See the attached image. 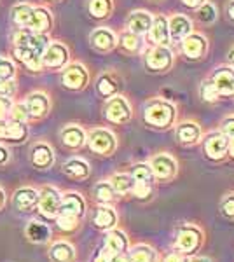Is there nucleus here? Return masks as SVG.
<instances>
[{"instance_id":"1","label":"nucleus","mask_w":234,"mask_h":262,"mask_svg":"<svg viewBox=\"0 0 234 262\" xmlns=\"http://www.w3.org/2000/svg\"><path fill=\"white\" fill-rule=\"evenodd\" d=\"M142 119L152 129H173L178 119V107L175 101L164 96H152L142 107Z\"/></svg>"},{"instance_id":"2","label":"nucleus","mask_w":234,"mask_h":262,"mask_svg":"<svg viewBox=\"0 0 234 262\" xmlns=\"http://www.w3.org/2000/svg\"><path fill=\"white\" fill-rule=\"evenodd\" d=\"M142 56H143L145 70L151 72V74H157V75L168 74L169 70H173L175 60H177V54L172 46H148L147 44Z\"/></svg>"},{"instance_id":"3","label":"nucleus","mask_w":234,"mask_h":262,"mask_svg":"<svg viewBox=\"0 0 234 262\" xmlns=\"http://www.w3.org/2000/svg\"><path fill=\"white\" fill-rule=\"evenodd\" d=\"M86 145L93 154L101 156V158H110L116 154L119 140L112 129L98 126V128H91L86 133Z\"/></svg>"},{"instance_id":"4","label":"nucleus","mask_w":234,"mask_h":262,"mask_svg":"<svg viewBox=\"0 0 234 262\" xmlns=\"http://www.w3.org/2000/svg\"><path fill=\"white\" fill-rule=\"evenodd\" d=\"M205 245V232L196 224H184L175 232V250L187 257L196 255Z\"/></svg>"},{"instance_id":"5","label":"nucleus","mask_w":234,"mask_h":262,"mask_svg":"<svg viewBox=\"0 0 234 262\" xmlns=\"http://www.w3.org/2000/svg\"><path fill=\"white\" fill-rule=\"evenodd\" d=\"M103 117L105 121L116 126H124L133 119V105L127 100V96L114 95L105 100L103 103Z\"/></svg>"},{"instance_id":"6","label":"nucleus","mask_w":234,"mask_h":262,"mask_svg":"<svg viewBox=\"0 0 234 262\" xmlns=\"http://www.w3.org/2000/svg\"><path fill=\"white\" fill-rule=\"evenodd\" d=\"M178 53L187 61H203L210 53V39L203 32H190L178 42Z\"/></svg>"},{"instance_id":"7","label":"nucleus","mask_w":234,"mask_h":262,"mask_svg":"<svg viewBox=\"0 0 234 262\" xmlns=\"http://www.w3.org/2000/svg\"><path fill=\"white\" fill-rule=\"evenodd\" d=\"M59 82L67 91H84L91 82V74H89L88 67L80 61H70L65 69L61 70L59 75Z\"/></svg>"},{"instance_id":"8","label":"nucleus","mask_w":234,"mask_h":262,"mask_svg":"<svg viewBox=\"0 0 234 262\" xmlns=\"http://www.w3.org/2000/svg\"><path fill=\"white\" fill-rule=\"evenodd\" d=\"M201 149L206 159L214 163H220L224 159H227V150H229V138L224 137L219 129L215 131H208L203 133L201 138Z\"/></svg>"},{"instance_id":"9","label":"nucleus","mask_w":234,"mask_h":262,"mask_svg":"<svg viewBox=\"0 0 234 262\" xmlns=\"http://www.w3.org/2000/svg\"><path fill=\"white\" fill-rule=\"evenodd\" d=\"M156 182H169L178 175V161L172 152H157L148 159Z\"/></svg>"},{"instance_id":"10","label":"nucleus","mask_w":234,"mask_h":262,"mask_svg":"<svg viewBox=\"0 0 234 262\" xmlns=\"http://www.w3.org/2000/svg\"><path fill=\"white\" fill-rule=\"evenodd\" d=\"M70 63V49L65 42L51 40L42 54V67L46 70H63Z\"/></svg>"},{"instance_id":"11","label":"nucleus","mask_w":234,"mask_h":262,"mask_svg":"<svg viewBox=\"0 0 234 262\" xmlns=\"http://www.w3.org/2000/svg\"><path fill=\"white\" fill-rule=\"evenodd\" d=\"M173 133H175V140L180 143L182 147H194L201 142L203 138V128L199 122L194 119H184L177 121L173 126Z\"/></svg>"},{"instance_id":"12","label":"nucleus","mask_w":234,"mask_h":262,"mask_svg":"<svg viewBox=\"0 0 234 262\" xmlns=\"http://www.w3.org/2000/svg\"><path fill=\"white\" fill-rule=\"evenodd\" d=\"M122 88H124V81H122L121 74H117L116 70H103L96 77L95 82L96 95L103 100H107L114 95H121Z\"/></svg>"},{"instance_id":"13","label":"nucleus","mask_w":234,"mask_h":262,"mask_svg":"<svg viewBox=\"0 0 234 262\" xmlns=\"http://www.w3.org/2000/svg\"><path fill=\"white\" fill-rule=\"evenodd\" d=\"M220 98H232L234 95V70L229 65H219L208 75Z\"/></svg>"},{"instance_id":"14","label":"nucleus","mask_w":234,"mask_h":262,"mask_svg":"<svg viewBox=\"0 0 234 262\" xmlns=\"http://www.w3.org/2000/svg\"><path fill=\"white\" fill-rule=\"evenodd\" d=\"M59 203H61V192L53 185H44L39 189V201L37 210L46 219H56L59 213Z\"/></svg>"},{"instance_id":"15","label":"nucleus","mask_w":234,"mask_h":262,"mask_svg":"<svg viewBox=\"0 0 234 262\" xmlns=\"http://www.w3.org/2000/svg\"><path fill=\"white\" fill-rule=\"evenodd\" d=\"M89 46L100 54H109L117 49V33L109 27H98L89 33Z\"/></svg>"},{"instance_id":"16","label":"nucleus","mask_w":234,"mask_h":262,"mask_svg":"<svg viewBox=\"0 0 234 262\" xmlns=\"http://www.w3.org/2000/svg\"><path fill=\"white\" fill-rule=\"evenodd\" d=\"M49 35L44 33H33L27 30V28H18L12 33V46H21V48H30L35 53H39L40 56L44 54V51L49 46Z\"/></svg>"},{"instance_id":"17","label":"nucleus","mask_w":234,"mask_h":262,"mask_svg":"<svg viewBox=\"0 0 234 262\" xmlns=\"http://www.w3.org/2000/svg\"><path fill=\"white\" fill-rule=\"evenodd\" d=\"M54 27V18L53 12H51L46 6H33L32 14L27 21V30L33 32V33H44V35H49V32L53 30Z\"/></svg>"},{"instance_id":"18","label":"nucleus","mask_w":234,"mask_h":262,"mask_svg":"<svg viewBox=\"0 0 234 262\" xmlns=\"http://www.w3.org/2000/svg\"><path fill=\"white\" fill-rule=\"evenodd\" d=\"M148 46H172V37H169L168 16L166 14H154L152 25L145 35Z\"/></svg>"},{"instance_id":"19","label":"nucleus","mask_w":234,"mask_h":262,"mask_svg":"<svg viewBox=\"0 0 234 262\" xmlns=\"http://www.w3.org/2000/svg\"><path fill=\"white\" fill-rule=\"evenodd\" d=\"M23 103L30 114V119H33V121H40V119H44V117H48V114L51 111V98L48 93H44V91L30 93Z\"/></svg>"},{"instance_id":"20","label":"nucleus","mask_w":234,"mask_h":262,"mask_svg":"<svg viewBox=\"0 0 234 262\" xmlns=\"http://www.w3.org/2000/svg\"><path fill=\"white\" fill-rule=\"evenodd\" d=\"M30 164L35 170L46 171L54 164V150L48 142H35L30 149Z\"/></svg>"},{"instance_id":"21","label":"nucleus","mask_w":234,"mask_h":262,"mask_svg":"<svg viewBox=\"0 0 234 262\" xmlns=\"http://www.w3.org/2000/svg\"><path fill=\"white\" fill-rule=\"evenodd\" d=\"M86 133L88 131L80 124L70 122L59 129V140L69 150H80L82 147H86Z\"/></svg>"},{"instance_id":"22","label":"nucleus","mask_w":234,"mask_h":262,"mask_svg":"<svg viewBox=\"0 0 234 262\" xmlns=\"http://www.w3.org/2000/svg\"><path fill=\"white\" fill-rule=\"evenodd\" d=\"M152 18H154V14L145 9L131 11L124 19V30L135 33V35L145 37L152 25Z\"/></svg>"},{"instance_id":"23","label":"nucleus","mask_w":234,"mask_h":262,"mask_svg":"<svg viewBox=\"0 0 234 262\" xmlns=\"http://www.w3.org/2000/svg\"><path fill=\"white\" fill-rule=\"evenodd\" d=\"M168 27L172 44H178L184 37L189 35L190 32H194V21L184 12H175V14L168 16Z\"/></svg>"},{"instance_id":"24","label":"nucleus","mask_w":234,"mask_h":262,"mask_svg":"<svg viewBox=\"0 0 234 262\" xmlns=\"http://www.w3.org/2000/svg\"><path fill=\"white\" fill-rule=\"evenodd\" d=\"M58 215H70L82 221L86 215V200L79 192L69 191L61 194V203H59V213Z\"/></svg>"},{"instance_id":"25","label":"nucleus","mask_w":234,"mask_h":262,"mask_svg":"<svg viewBox=\"0 0 234 262\" xmlns=\"http://www.w3.org/2000/svg\"><path fill=\"white\" fill-rule=\"evenodd\" d=\"M119 224V215L117 210L112 205H98L95 213H93V226L98 231L107 232L114 227H117Z\"/></svg>"},{"instance_id":"26","label":"nucleus","mask_w":234,"mask_h":262,"mask_svg":"<svg viewBox=\"0 0 234 262\" xmlns=\"http://www.w3.org/2000/svg\"><path fill=\"white\" fill-rule=\"evenodd\" d=\"M117 48L124 54H127V56H138V54H142L145 51L147 40L145 37H140L127 30H122L121 33H117Z\"/></svg>"},{"instance_id":"27","label":"nucleus","mask_w":234,"mask_h":262,"mask_svg":"<svg viewBox=\"0 0 234 262\" xmlns=\"http://www.w3.org/2000/svg\"><path fill=\"white\" fill-rule=\"evenodd\" d=\"M12 54H14V60H18L21 65L25 67L32 74H39L42 72V56L39 53H35L30 48H21V46H12Z\"/></svg>"},{"instance_id":"28","label":"nucleus","mask_w":234,"mask_h":262,"mask_svg":"<svg viewBox=\"0 0 234 262\" xmlns=\"http://www.w3.org/2000/svg\"><path fill=\"white\" fill-rule=\"evenodd\" d=\"M103 247L107 248L109 252H112L114 255H119V253H127L130 250V238L127 234L122 229L119 227H114L105 232V242H103Z\"/></svg>"},{"instance_id":"29","label":"nucleus","mask_w":234,"mask_h":262,"mask_svg":"<svg viewBox=\"0 0 234 262\" xmlns=\"http://www.w3.org/2000/svg\"><path fill=\"white\" fill-rule=\"evenodd\" d=\"M37 201H39V191L33 187H19L12 196V205L19 212H32L37 208Z\"/></svg>"},{"instance_id":"30","label":"nucleus","mask_w":234,"mask_h":262,"mask_svg":"<svg viewBox=\"0 0 234 262\" xmlns=\"http://www.w3.org/2000/svg\"><path fill=\"white\" fill-rule=\"evenodd\" d=\"M63 173L72 180H86L91 175V166L86 159L82 158H70L63 163L61 166Z\"/></svg>"},{"instance_id":"31","label":"nucleus","mask_w":234,"mask_h":262,"mask_svg":"<svg viewBox=\"0 0 234 262\" xmlns=\"http://www.w3.org/2000/svg\"><path fill=\"white\" fill-rule=\"evenodd\" d=\"M48 255L51 262H75V259H77L75 247L69 242H63V239L51 243Z\"/></svg>"},{"instance_id":"32","label":"nucleus","mask_w":234,"mask_h":262,"mask_svg":"<svg viewBox=\"0 0 234 262\" xmlns=\"http://www.w3.org/2000/svg\"><path fill=\"white\" fill-rule=\"evenodd\" d=\"M88 14L96 21H105L114 14V0H86Z\"/></svg>"},{"instance_id":"33","label":"nucleus","mask_w":234,"mask_h":262,"mask_svg":"<svg viewBox=\"0 0 234 262\" xmlns=\"http://www.w3.org/2000/svg\"><path fill=\"white\" fill-rule=\"evenodd\" d=\"M193 21L201 25V27H211V25H215L219 21V7H217V4L208 0L201 7H198L194 11Z\"/></svg>"},{"instance_id":"34","label":"nucleus","mask_w":234,"mask_h":262,"mask_svg":"<svg viewBox=\"0 0 234 262\" xmlns=\"http://www.w3.org/2000/svg\"><path fill=\"white\" fill-rule=\"evenodd\" d=\"M27 138H28V122L7 119L4 140L9 142V143H14V145H21V143H25Z\"/></svg>"},{"instance_id":"35","label":"nucleus","mask_w":234,"mask_h":262,"mask_svg":"<svg viewBox=\"0 0 234 262\" xmlns=\"http://www.w3.org/2000/svg\"><path fill=\"white\" fill-rule=\"evenodd\" d=\"M127 257L131 262H159V253L154 247L147 243H138L130 247Z\"/></svg>"},{"instance_id":"36","label":"nucleus","mask_w":234,"mask_h":262,"mask_svg":"<svg viewBox=\"0 0 234 262\" xmlns=\"http://www.w3.org/2000/svg\"><path fill=\"white\" fill-rule=\"evenodd\" d=\"M28 242L35 243V245H44L51 239V229L46 224H42L39 221H32L28 222L27 229H25Z\"/></svg>"},{"instance_id":"37","label":"nucleus","mask_w":234,"mask_h":262,"mask_svg":"<svg viewBox=\"0 0 234 262\" xmlns=\"http://www.w3.org/2000/svg\"><path fill=\"white\" fill-rule=\"evenodd\" d=\"M93 198L98 205H114L117 201V194L109 180H100L93 187Z\"/></svg>"},{"instance_id":"38","label":"nucleus","mask_w":234,"mask_h":262,"mask_svg":"<svg viewBox=\"0 0 234 262\" xmlns=\"http://www.w3.org/2000/svg\"><path fill=\"white\" fill-rule=\"evenodd\" d=\"M110 185L114 187V191L119 198H126V196H131L133 192V187H135V180L131 179L130 173H114L112 177L109 179Z\"/></svg>"},{"instance_id":"39","label":"nucleus","mask_w":234,"mask_h":262,"mask_svg":"<svg viewBox=\"0 0 234 262\" xmlns=\"http://www.w3.org/2000/svg\"><path fill=\"white\" fill-rule=\"evenodd\" d=\"M127 173H130L131 179L137 182V184H156L154 173H152V168H151V164H148V161L135 163Z\"/></svg>"},{"instance_id":"40","label":"nucleus","mask_w":234,"mask_h":262,"mask_svg":"<svg viewBox=\"0 0 234 262\" xmlns=\"http://www.w3.org/2000/svg\"><path fill=\"white\" fill-rule=\"evenodd\" d=\"M32 9H33V6L32 4H27V2H19V4H16V6H12V9H11L12 23H14L18 28H25L27 27V21L30 18V14H32Z\"/></svg>"},{"instance_id":"41","label":"nucleus","mask_w":234,"mask_h":262,"mask_svg":"<svg viewBox=\"0 0 234 262\" xmlns=\"http://www.w3.org/2000/svg\"><path fill=\"white\" fill-rule=\"evenodd\" d=\"M199 98H201L205 103H210V105H215L220 101V95L217 93V90L214 88V84L210 82V79H205L201 84H199Z\"/></svg>"},{"instance_id":"42","label":"nucleus","mask_w":234,"mask_h":262,"mask_svg":"<svg viewBox=\"0 0 234 262\" xmlns=\"http://www.w3.org/2000/svg\"><path fill=\"white\" fill-rule=\"evenodd\" d=\"M219 210L222 213V217L234 221V191L225 192L222 196V200L219 203Z\"/></svg>"},{"instance_id":"43","label":"nucleus","mask_w":234,"mask_h":262,"mask_svg":"<svg viewBox=\"0 0 234 262\" xmlns=\"http://www.w3.org/2000/svg\"><path fill=\"white\" fill-rule=\"evenodd\" d=\"M56 226H58V229H61L63 232H74L80 227V219L70 217V215H58Z\"/></svg>"},{"instance_id":"44","label":"nucleus","mask_w":234,"mask_h":262,"mask_svg":"<svg viewBox=\"0 0 234 262\" xmlns=\"http://www.w3.org/2000/svg\"><path fill=\"white\" fill-rule=\"evenodd\" d=\"M152 194H154V184H137V182H135L133 192H131V196H133L135 200L147 201L152 198Z\"/></svg>"},{"instance_id":"45","label":"nucleus","mask_w":234,"mask_h":262,"mask_svg":"<svg viewBox=\"0 0 234 262\" xmlns=\"http://www.w3.org/2000/svg\"><path fill=\"white\" fill-rule=\"evenodd\" d=\"M16 65L9 58L0 56V81H7V79H16Z\"/></svg>"},{"instance_id":"46","label":"nucleus","mask_w":234,"mask_h":262,"mask_svg":"<svg viewBox=\"0 0 234 262\" xmlns=\"http://www.w3.org/2000/svg\"><path fill=\"white\" fill-rule=\"evenodd\" d=\"M9 119L11 121H19V122H28L30 121V114H28L23 101H19V103H12Z\"/></svg>"},{"instance_id":"47","label":"nucleus","mask_w":234,"mask_h":262,"mask_svg":"<svg viewBox=\"0 0 234 262\" xmlns=\"http://www.w3.org/2000/svg\"><path fill=\"white\" fill-rule=\"evenodd\" d=\"M219 131L224 137H227L229 140H232L234 138V114H227V116H224L222 119H220Z\"/></svg>"},{"instance_id":"48","label":"nucleus","mask_w":234,"mask_h":262,"mask_svg":"<svg viewBox=\"0 0 234 262\" xmlns=\"http://www.w3.org/2000/svg\"><path fill=\"white\" fill-rule=\"evenodd\" d=\"M16 91H18V82H16V79L0 81V96H7V98H11V96L16 95Z\"/></svg>"},{"instance_id":"49","label":"nucleus","mask_w":234,"mask_h":262,"mask_svg":"<svg viewBox=\"0 0 234 262\" xmlns=\"http://www.w3.org/2000/svg\"><path fill=\"white\" fill-rule=\"evenodd\" d=\"M12 103H14V101H12L11 98H7V96H0V121L9 119Z\"/></svg>"},{"instance_id":"50","label":"nucleus","mask_w":234,"mask_h":262,"mask_svg":"<svg viewBox=\"0 0 234 262\" xmlns=\"http://www.w3.org/2000/svg\"><path fill=\"white\" fill-rule=\"evenodd\" d=\"M112 257H114V253L112 252H109L107 248H101V250H98L95 253V257H93V262H112Z\"/></svg>"},{"instance_id":"51","label":"nucleus","mask_w":234,"mask_h":262,"mask_svg":"<svg viewBox=\"0 0 234 262\" xmlns=\"http://www.w3.org/2000/svg\"><path fill=\"white\" fill-rule=\"evenodd\" d=\"M189 260H190V257H187V255H184V253H180L177 250L168 253V255L163 259V262H189Z\"/></svg>"},{"instance_id":"52","label":"nucleus","mask_w":234,"mask_h":262,"mask_svg":"<svg viewBox=\"0 0 234 262\" xmlns=\"http://www.w3.org/2000/svg\"><path fill=\"white\" fill-rule=\"evenodd\" d=\"M178 2H180L184 7H187V9L196 11L198 7H201L205 2H208V0H178Z\"/></svg>"},{"instance_id":"53","label":"nucleus","mask_w":234,"mask_h":262,"mask_svg":"<svg viewBox=\"0 0 234 262\" xmlns=\"http://www.w3.org/2000/svg\"><path fill=\"white\" fill-rule=\"evenodd\" d=\"M11 161V154H9V149L6 145L0 143V166H6L7 163Z\"/></svg>"},{"instance_id":"54","label":"nucleus","mask_w":234,"mask_h":262,"mask_svg":"<svg viewBox=\"0 0 234 262\" xmlns=\"http://www.w3.org/2000/svg\"><path fill=\"white\" fill-rule=\"evenodd\" d=\"M225 16H227V19L234 23V0H229L227 4H225Z\"/></svg>"},{"instance_id":"55","label":"nucleus","mask_w":234,"mask_h":262,"mask_svg":"<svg viewBox=\"0 0 234 262\" xmlns=\"http://www.w3.org/2000/svg\"><path fill=\"white\" fill-rule=\"evenodd\" d=\"M225 65H229L234 70V44L227 51V56H225Z\"/></svg>"},{"instance_id":"56","label":"nucleus","mask_w":234,"mask_h":262,"mask_svg":"<svg viewBox=\"0 0 234 262\" xmlns=\"http://www.w3.org/2000/svg\"><path fill=\"white\" fill-rule=\"evenodd\" d=\"M112 262H131L127 253H119V255H114L112 257Z\"/></svg>"},{"instance_id":"57","label":"nucleus","mask_w":234,"mask_h":262,"mask_svg":"<svg viewBox=\"0 0 234 262\" xmlns=\"http://www.w3.org/2000/svg\"><path fill=\"white\" fill-rule=\"evenodd\" d=\"M189 262H211V259H208L205 255H193Z\"/></svg>"},{"instance_id":"58","label":"nucleus","mask_w":234,"mask_h":262,"mask_svg":"<svg viewBox=\"0 0 234 262\" xmlns=\"http://www.w3.org/2000/svg\"><path fill=\"white\" fill-rule=\"evenodd\" d=\"M6 201H7V196H6V191H4L2 187H0V210L6 206Z\"/></svg>"},{"instance_id":"59","label":"nucleus","mask_w":234,"mask_h":262,"mask_svg":"<svg viewBox=\"0 0 234 262\" xmlns=\"http://www.w3.org/2000/svg\"><path fill=\"white\" fill-rule=\"evenodd\" d=\"M227 158H231L234 161V138L229 140V150H227Z\"/></svg>"},{"instance_id":"60","label":"nucleus","mask_w":234,"mask_h":262,"mask_svg":"<svg viewBox=\"0 0 234 262\" xmlns=\"http://www.w3.org/2000/svg\"><path fill=\"white\" fill-rule=\"evenodd\" d=\"M6 122L7 121H0V140H4V135H6Z\"/></svg>"},{"instance_id":"61","label":"nucleus","mask_w":234,"mask_h":262,"mask_svg":"<svg viewBox=\"0 0 234 262\" xmlns=\"http://www.w3.org/2000/svg\"><path fill=\"white\" fill-rule=\"evenodd\" d=\"M148 2H164V0H148Z\"/></svg>"},{"instance_id":"62","label":"nucleus","mask_w":234,"mask_h":262,"mask_svg":"<svg viewBox=\"0 0 234 262\" xmlns=\"http://www.w3.org/2000/svg\"><path fill=\"white\" fill-rule=\"evenodd\" d=\"M49 2H61V0H49Z\"/></svg>"},{"instance_id":"63","label":"nucleus","mask_w":234,"mask_h":262,"mask_svg":"<svg viewBox=\"0 0 234 262\" xmlns=\"http://www.w3.org/2000/svg\"><path fill=\"white\" fill-rule=\"evenodd\" d=\"M232 98H234V95H232Z\"/></svg>"}]
</instances>
